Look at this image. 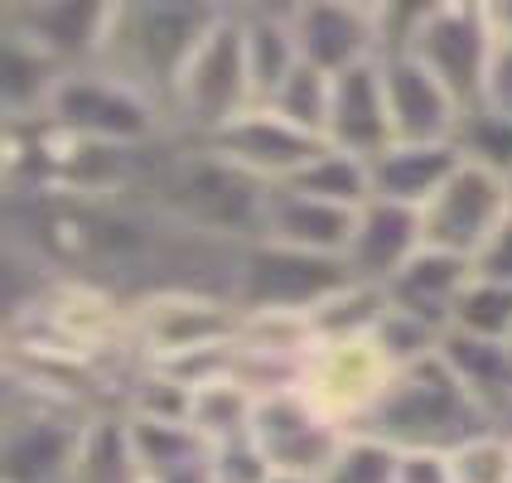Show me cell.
<instances>
[{
  "instance_id": "d6986e66",
  "label": "cell",
  "mask_w": 512,
  "mask_h": 483,
  "mask_svg": "<svg viewBox=\"0 0 512 483\" xmlns=\"http://www.w3.org/2000/svg\"><path fill=\"white\" fill-rule=\"evenodd\" d=\"M469 276H474V266H469L464 256L421 247V252L411 256L392 281L382 285V295H387V305H392V310L416 314V319L435 324L440 334H450V324H455V305H459V295H464V285H469Z\"/></svg>"
},
{
  "instance_id": "ba28073f",
  "label": "cell",
  "mask_w": 512,
  "mask_h": 483,
  "mask_svg": "<svg viewBox=\"0 0 512 483\" xmlns=\"http://www.w3.org/2000/svg\"><path fill=\"white\" fill-rule=\"evenodd\" d=\"M411 58L440 78V87L459 107H479L493 68V20L488 5H464V0H440L426 5L421 29L411 39Z\"/></svg>"
},
{
  "instance_id": "8992f818",
  "label": "cell",
  "mask_w": 512,
  "mask_h": 483,
  "mask_svg": "<svg viewBox=\"0 0 512 483\" xmlns=\"http://www.w3.org/2000/svg\"><path fill=\"white\" fill-rule=\"evenodd\" d=\"M353 285V271L343 256L295 252L281 242H252L237 261L232 305L242 314H305L324 310L339 290Z\"/></svg>"
},
{
  "instance_id": "ac0fdd59",
  "label": "cell",
  "mask_w": 512,
  "mask_h": 483,
  "mask_svg": "<svg viewBox=\"0 0 512 483\" xmlns=\"http://www.w3.org/2000/svg\"><path fill=\"white\" fill-rule=\"evenodd\" d=\"M353 218H358L353 208L310 199V194H300L290 184H271L261 242H281V247L314 252V256H343L348 252V237H353Z\"/></svg>"
},
{
  "instance_id": "f546056e",
  "label": "cell",
  "mask_w": 512,
  "mask_h": 483,
  "mask_svg": "<svg viewBox=\"0 0 512 483\" xmlns=\"http://www.w3.org/2000/svg\"><path fill=\"white\" fill-rule=\"evenodd\" d=\"M455 459V483H512V430H484L464 440Z\"/></svg>"
},
{
  "instance_id": "ffe728a7",
  "label": "cell",
  "mask_w": 512,
  "mask_h": 483,
  "mask_svg": "<svg viewBox=\"0 0 512 483\" xmlns=\"http://www.w3.org/2000/svg\"><path fill=\"white\" fill-rule=\"evenodd\" d=\"M63 78H68V68L58 58H49L20 29L0 25V107H5V126L44 121Z\"/></svg>"
},
{
  "instance_id": "d4e9b609",
  "label": "cell",
  "mask_w": 512,
  "mask_h": 483,
  "mask_svg": "<svg viewBox=\"0 0 512 483\" xmlns=\"http://www.w3.org/2000/svg\"><path fill=\"white\" fill-rule=\"evenodd\" d=\"M455 145L469 165L503 174L512 184V116L508 112H498V107H488V102L469 107V112L459 116Z\"/></svg>"
},
{
  "instance_id": "9c48e42d",
  "label": "cell",
  "mask_w": 512,
  "mask_h": 483,
  "mask_svg": "<svg viewBox=\"0 0 512 483\" xmlns=\"http://www.w3.org/2000/svg\"><path fill=\"white\" fill-rule=\"evenodd\" d=\"M392 377L397 368L387 363L377 339H319L305 358L300 392L343 430H358L377 411V401L387 397Z\"/></svg>"
},
{
  "instance_id": "30bf717a",
  "label": "cell",
  "mask_w": 512,
  "mask_h": 483,
  "mask_svg": "<svg viewBox=\"0 0 512 483\" xmlns=\"http://www.w3.org/2000/svg\"><path fill=\"white\" fill-rule=\"evenodd\" d=\"M512 218V184L503 174L479 170V165H459L445 189L421 208V232H426V247L435 252L464 256L474 266V256L488 247V237Z\"/></svg>"
},
{
  "instance_id": "7a4b0ae2",
  "label": "cell",
  "mask_w": 512,
  "mask_h": 483,
  "mask_svg": "<svg viewBox=\"0 0 512 483\" xmlns=\"http://www.w3.org/2000/svg\"><path fill=\"white\" fill-rule=\"evenodd\" d=\"M358 430L387 440L392 450H459L464 440L498 426L459 387L450 363L435 353L416 368H401L387 387V397L377 401V411Z\"/></svg>"
},
{
  "instance_id": "1f68e13d",
  "label": "cell",
  "mask_w": 512,
  "mask_h": 483,
  "mask_svg": "<svg viewBox=\"0 0 512 483\" xmlns=\"http://www.w3.org/2000/svg\"><path fill=\"white\" fill-rule=\"evenodd\" d=\"M397 483H455V459L450 450H401Z\"/></svg>"
},
{
  "instance_id": "4316f807",
  "label": "cell",
  "mask_w": 512,
  "mask_h": 483,
  "mask_svg": "<svg viewBox=\"0 0 512 483\" xmlns=\"http://www.w3.org/2000/svg\"><path fill=\"white\" fill-rule=\"evenodd\" d=\"M329 97H334V78H324L319 68L300 63L266 107H271L276 116H285V121H295L300 131H310V136L324 141V126H329Z\"/></svg>"
},
{
  "instance_id": "e575fe53",
  "label": "cell",
  "mask_w": 512,
  "mask_h": 483,
  "mask_svg": "<svg viewBox=\"0 0 512 483\" xmlns=\"http://www.w3.org/2000/svg\"><path fill=\"white\" fill-rule=\"evenodd\" d=\"M266 483H314V479H300V474H271Z\"/></svg>"
},
{
  "instance_id": "8fae6325",
  "label": "cell",
  "mask_w": 512,
  "mask_h": 483,
  "mask_svg": "<svg viewBox=\"0 0 512 483\" xmlns=\"http://www.w3.org/2000/svg\"><path fill=\"white\" fill-rule=\"evenodd\" d=\"M348 435L353 430H343L334 416H324L300 387L256 401L252 440L261 445V455L271 459L276 474H300V479L319 483L334 469Z\"/></svg>"
},
{
  "instance_id": "603a6c76",
  "label": "cell",
  "mask_w": 512,
  "mask_h": 483,
  "mask_svg": "<svg viewBox=\"0 0 512 483\" xmlns=\"http://www.w3.org/2000/svg\"><path fill=\"white\" fill-rule=\"evenodd\" d=\"M252 416H256V397L247 387H237L232 377H218V382L194 387L189 426L199 430L203 445H228V440L252 435Z\"/></svg>"
},
{
  "instance_id": "83f0119b",
  "label": "cell",
  "mask_w": 512,
  "mask_h": 483,
  "mask_svg": "<svg viewBox=\"0 0 512 483\" xmlns=\"http://www.w3.org/2000/svg\"><path fill=\"white\" fill-rule=\"evenodd\" d=\"M372 339H377V348L387 353V363L401 372V368H416V363L435 358L440 343H445V334H440L435 324H426V319H416V314L387 305L382 319H377V329H372Z\"/></svg>"
},
{
  "instance_id": "52a82bcc",
  "label": "cell",
  "mask_w": 512,
  "mask_h": 483,
  "mask_svg": "<svg viewBox=\"0 0 512 483\" xmlns=\"http://www.w3.org/2000/svg\"><path fill=\"white\" fill-rule=\"evenodd\" d=\"M237 324H242V310L223 295H203V290H155L141 300H126V334L136 339L145 368L223 348L237 339Z\"/></svg>"
},
{
  "instance_id": "e0dca14e",
  "label": "cell",
  "mask_w": 512,
  "mask_h": 483,
  "mask_svg": "<svg viewBox=\"0 0 512 483\" xmlns=\"http://www.w3.org/2000/svg\"><path fill=\"white\" fill-rule=\"evenodd\" d=\"M392 136V112H387V83H382V63H363L334 78V97H329V126H324V145H334L343 155L358 160H377Z\"/></svg>"
},
{
  "instance_id": "484cf974",
  "label": "cell",
  "mask_w": 512,
  "mask_h": 483,
  "mask_svg": "<svg viewBox=\"0 0 512 483\" xmlns=\"http://www.w3.org/2000/svg\"><path fill=\"white\" fill-rule=\"evenodd\" d=\"M450 334H469V339H488V343H512V285L469 276V285H464V295H459V305H455Z\"/></svg>"
},
{
  "instance_id": "7c38bea8",
  "label": "cell",
  "mask_w": 512,
  "mask_h": 483,
  "mask_svg": "<svg viewBox=\"0 0 512 483\" xmlns=\"http://www.w3.org/2000/svg\"><path fill=\"white\" fill-rule=\"evenodd\" d=\"M116 5L107 0H15L0 5V25L20 29L49 58H58L68 73L97 68L112 39Z\"/></svg>"
},
{
  "instance_id": "d6a6232c",
  "label": "cell",
  "mask_w": 512,
  "mask_h": 483,
  "mask_svg": "<svg viewBox=\"0 0 512 483\" xmlns=\"http://www.w3.org/2000/svg\"><path fill=\"white\" fill-rule=\"evenodd\" d=\"M484 102L512 116V34H498V29H493V68H488Z\"/></svg>"
},
{
  "instance_id": "d590c367",
  "label": "cell",
  "mask_w": 512,
  "mask_h": 483,
  "mask_svg": "<svg viewBox=\"0 0 512 483\" xmlns=\"http://www.w3.org/2000/svg\"><path fill=\"white\" fill-rule=\"evenodd\" d=\"M508 348H512V343H508Z\"/></svg>"
},
{
  "instance_id": "44dd1931",
  "label": "cell",
  "mask_w": 512,
  "mask_h": 483,
  "mask_svg": "<svg viewBox=\"0 0 512 483\" xmlns=\"http://www.w3.org/2000/svg\"><path fill=\"white\" fill-rule=\"evenodd\" d=\"M459 165H464V155H459L455 141H445V145H401L397 141L372 160V199L426 208Z\"/></svg>"
},
{
  "instance_id": "6da1fadb",
  "label": "cell",
  "mask_w": 512,
  "mask_h": 483,
  "mask_svg": "<svg viewBox=\"0 0 512 483\" xmlns=\"http://www.w3.org/2000/svg\"><path fill=\"white\" fill-rule=\"evenodd\" d=\"M228 5H179V0H150V5H116L112 39L97 68H112L116 78L150 92L165 112L189 58L199 54L203 34L218 25Z\"/></svg>"
},
{
  "instance_id": "277c9868",
  "label": "cell",
  "mask_w": 512,
  "mask_h": 483,
  "mask_svg": "<svg viewBox=\"0 0 512 483\" xmlns=\"http://www.w3.org/2000/svg\"><path fill=\"white\" fill-rule=\"evenodd\" d=\"M256 107L247 54H242V25H237V5L218 15V25L203 34L199 54L189 58L184 78L170 97V126L184 141H208L223 126H232L242 112Z\"/></svg>"
},
{
  "instance_id": "9a60e30c",
  "label": "cell",
  "mask_w": 512,
  "mask_h": 483,
  "mask_svg": "<svg viewBox=\"0 0 512 483\" xmlns=\"http://www.w3.org/2000/svg\"><path fill=\"white\" fill-rule=\"evenodd\" d=\"M382 83H387L392 136H397L401 145H445V141H455L464 107L440 87L435 73H426L411 54H401V58H382Z\"/></svg>"
},
{
  "instance_id": "4dcf8cb0",
  "label": "cell",
  "mask_w": 512,
  "mask_h": 483,
  "mask_svg": "<svg viewBox=\"0 0 512 483\" xmlns=\"http://www.w3.org/2000/svg\"><path fill=\"white\" fill-rule=\"evenodd\" d=\"M203 474H208V483H266L276 469L261 455V445L252 435H242V440H228V445H208Z\"/></svg>"
},
{
  "instance_id": "2e32d148",
  "label": "cell",
  "mask_w": 512,
  "mask_h": 483,
  "mask_svg": "<svg viewBox=\"0 0 512 483\" xmlns=\"http://www.w3.org/2000/svg\"><path fill=\"white\" fill-rule=\"evenodd\" d=\"M426 247L421 232V208H406L392 199H368L353 218V237H348V271L363 285H387L411 256Z\"/></svg>"
},
{
  "instance_id": "f1b7e54d",
  "label": "cell",
  "mask_w": 512,
  "mask_h": 483,
  "mask_svg": "<svg viewBox=\"0 0 512 483\" xmlns=\"http://www.w3.org/2000/svg\"><path fill=\"white\" fill-rule=\"evenodd\" d=\"M397 455L401 450H392L387 440L353 430L339 459H334V469L319 483H397Z\"/></svg>"
},
{
  "instance_id": "5b68a950",
  "label": "cell",
  "mask_w": 512,
  "mask_h": 483,
  "mask_svg": "<svg viewBox=\"0 0 512 483\" xmlns=\"http://www.w3.org/2000/svg\"><path fill=\"white\" fill-rule=\"evenodd\" d=\"M34 382V377H29ZM92 426L83 406L44 382L10 387L5 411V483H68Z\"/></svg>"
},
{
  "instance_id": "cb8c5ba5",
  "label": "cell",
  "mask_w": 512,
  "mask_h": 483,
  "mask_svg": "<svg viewBox=\"0 0 512 483\" xmlns=\"http://www.w3.org/2000/svg\"><path fill=\"white\" fill-rule=\"evenodd\" d=\"M290 189L310 194V199L339 203V208H363L372 199V160H358V155H343V150H324L319 160H310L305 170L290 179Z\"/></svg>"
},
{
  "instance_id": "7402d4cb",
  "label": "cell",
  "mask_w": 512,
  "mask_h": 483,
  "mask_svg": "<svg viewBox=\"0 0 512 483\" xmlns=\"http://www.w3.org/2000/svg\"><path fill=\"white\" fill-rule=\"evenodd\" d=\"M237 25H242V54H247L256 107H266L285 78L300 68L290 5H237Z\"/></svg>"
},
{
  "instance_id": "5bb4252c",
  "label": "cell",
  "mask_w": 512,
  "mask_h": 483,
  "mask_svg": "<svg viewBox=\"0 0 512 483\" xmlns=\"http://www.w3.org/2000/svg\"><path fill=\"white\" fill-rule=\"evenodd\" d=\"M290 25H295L300 63L319 68L324 78L377 63V5L310 0V5H290Z\"/></svg>"
},
{
  "instance_id": "4fadbf2b",
  "label": "cell",
  "mask_w": 512,
  "mask_h": 483,
  "mask_svg": "<svg viewBox=\"0 0 512 483\" xmlns=\"http://www.w3.org/2000/svg\"><path fill=\"white\" fill-rule=\"evenodd\" d=\"M203 145H208L213 155H223L228 165H237V170H247L252 179H261V184H290L310 160H319V155L329 150L319 136L300 131L295 121L276 116L271 107L242 112L232 126H223L218 136H208Z\"/></svg>"
},
{
  "instance_id": "836d02e7",
  "label": "cell",
  "mask_w": 512,
  "mask_h": 483,
  "mask_svg": "<svg viewBox=\"0 0 512 483\" xmlns=\"http://www.w3.org/2000/svg\"><path fill=\"white\" fill-rule=\"evenodd\" d=\"M474 276L498 281V285H512V218L493 232V237H488L484 252L474 256Z\"/></svg>"
},
{
  "instance_id": "3957f363",
  "label": "cell",
  "mask_w": 512,
  "mask_h": 483,
  "mask_svg": "<svg viewBox=\"0 0 512 483\" xmlns=\"http://www.w3.org/2000/svg\"><path fill=\"white\" fill-rule=\"evenodd\" d=\"M44 121L58 131H73V136H87V141L102 145H126V150H150V145L174 136L170 112L136 83L116 78L112 68L68 73L58 83Z\"/></svg>"
}]
</instances>
